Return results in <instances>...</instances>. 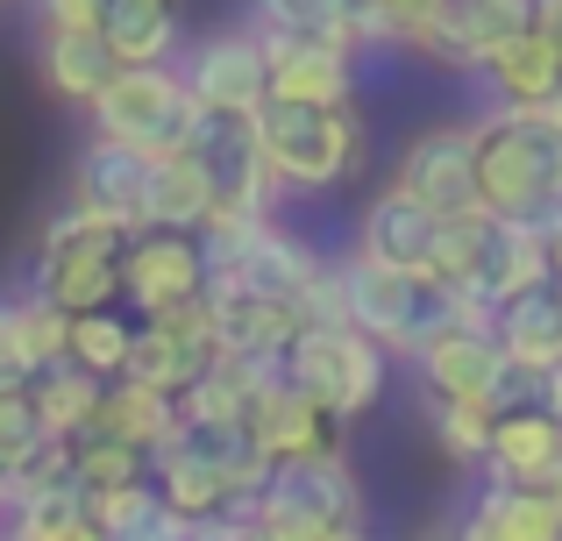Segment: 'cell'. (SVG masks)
Masks as SVG:
<instances>
[{"mask_svg":"<svg viewBox=\"0 0 562 541\" xmlns=\"http://www.w3.org/2000/svg\"><path fill=\"white\" fill-rule=\"evenodd\" d=\"M128 342H136V320H122L114 306L71 314V363H79L86 377H100V385H114V377L128 371Z\"/></svg>","mask_w":562,"mask_h":541,"instance_id":"cell-33","label":"cell"},{"mask_svg":"<svg viewBox=\"0 0 562 541\" xmlns=\"http://www.w3.org/2000/svg\"><path fill=\"white\" fill-rule=\"evenodd\" d=\"M257 36H292V43H335L363 57V0H249Z\"/></svg>","mask_w":562,"mask_h":541,"instance_id":"cell-27","label":"cell"},{"mask_svg":"<svg viewBox=\"0 0 562 541\" xmlns=\"http://www.w3.org/2000/svg\"><path fill=\"white\" fill-rule=\"evenodd\" d=\"M541 492H549V506H555V514H562V463H555L549 477H541Z\"/></svg>","mask_w":562,"mask_h":541,"instance_id":"cell-44","label":"cell"},{"mask_svg":"<svg viewBox=\"0 0 562 541\" xmlns=\"http://www.w3.org/2000/svg\"><path fill=\"white\" fill-rule=\"evenodd\" d=\"M321 541H371V528H363V520H349V528H328Z\"/></svg>","mask_w":562,"mask_h":541,"instance_id":"cell-43","label":"cell"},{"mask_svg":"<svg viewBox=\"0 0 562 541\" xmlns=\"http://www.w3.org/2000/svg\"><path fill=\"white\" fill-rule=\"evenodd\" d=\"M122 250H128L122 228L65 207L36 243V292L65 314H100L122 300Z\"/></svg>","mask_w":562,"mask_h":541,"instance_id":"cell-6","label":"cell"},{"mask_svg":"<svg viewBox=\"0 0 562 541\" xmlns=\"http://www.w3.org/2000/svg\"><path fill=\"white\" fill-rule=\"evenodd\" d=\"M186 541H263V528H257V506H228V514L192 520V534H186Z\"/></svg>","mask_w":562,"mask_h":541,"instance_id":"cell-38","label":"cell"},{"mask_svg":"<svg viewBox=\"0 0 562 541\" xmlns=\"http://www.w3.org/2000/svg\"><path fill=\"white\" fill-rule=\"evenodd\" d=\"M384 371H392V357H384L371 335H357L349 320L342 328H306L300 342L285 349V385L306 392L335 428H342V420H363L384 399Z\"/></svg>","mask_w":562,"mask_h":541,"instance_id":"cell-7","label":"cell"},{"mask_svg":"<svg viewBox=\"0 0 562 541\" xmlns=\"http://www.w3.org/2000/svg\"><path fill=\"white\" fill-rule=\"evenodd\" d=\"M470 136H477V207L498 214V222L555 236L562 228V136L520 108L470 114Z\"/></svg>","mask_w":562,"mask_h":541,"instance_id":"cell-2","label":"cell"},{"mask_svg":"<svg viewBox=\"0 0 562 541\" xmlns=\"http://www.w3.org/2000/svg\"><path fill=\"white\" fill-rule=\"evenodd\" d=\"M420 420H427V435H435V449H441L449 463H484V457H492L498 414H484V406H463V399H441V392H420Z\"/></svg>","mask_w":562,"mask_h":541,"instance_id":"cell-32","label":"cell"},{"mask_svg":"<svg viewBox=\"0 0 562 541\" xmlns=\"http://www.w3.org/2000/svg\"><path fill=\"white\" fill-rule=\"evenodd\" d=\"M549 278H555V285H562V228H555V236H549Z\"/></svg>","mask_w":562,"mask_h":541,"instance_id":"cell-45","label":"cell"},{"mask_svg":"<svg viewBox=\"0 0 562 541\" xmlns=\"http://www.w3.org/2000/svg\"><path fill=\"white\" fill-rule=\"evenodd\" d=\"M456 541H506V534H498V528H492V520H484V514H470L463 528H456Z\"/></svg>","mask_w":562,"mask_h":541,"instance_id":"cell-42","label":"cell"},{"mask_svg":"<svg viewBox=\"0 0 562 541\" xmlns=\"http://www.w3.org/2000/svg\"><path fill=\"white\" fill-rule=\"evenodd\" d=\"M43 79H50L57 100L71 108H93L114 79H122V57L108 50L93 22H65V29H43Z\"/></svg>","mask_w":562,"mask_h":541,"instance_id":"cell-22","label":"cell"},{"mask_svg":"<svg viewBox=\"0 0 562 541\" xmlns=\"http://www.w3.org/2000/svg\"><path fill=\"white\" fill-rule=\"evenodd\" d=\"M186 157L214 179L221 207L278 214V200H285V185L263 165V143H257V122H249V114H206L200 108V122H192V136H186Z\"/></svg>","mask_w":562,"mask_h":541,"instance_id":"cell-10","label":"cell"},{"mask_svg":"<svg viewBox=\"0 0 562 541\" xmlns=\"http://www.w3.org/2000/svg\"><path fill=\"white\" fill-rule=\"evenodd\" d=\"M441 292L456 300V320H477V328H498V306L535 292L549 278V236L520 222H498V214L470 207L441 228V257H435Z\"/></svg>","mask_w":562,"mask_h":541,"instance_id":"cell-1","label":"cell"},{"mask_svg":"<svg viewBox=\"0 0 562 541\" xmlns=\"http://www.w3.org/2000/svg\"><path fill=\"white\" fill-rule=\"evenodd\" d=\"M392 185L413 193L420 207H435L441 222L477 207V136L470 122H427L406 136V150L392 157Z\"/></svg>","mask_w":562,"mask_h":541,"instance_id":"cell-11","label":"cell"},{"mask_svg":"<svg viewBox=\"0 0 562 541\" xmlns=\"http://www.w3.org/2000/svg\"><path fill=\"white\" fill-rule=\"evenodd\" d=\"M513 29L520 22H513L498 0H435L427 14L406 22L398 50H420L427 65H441V71H484L492 50L513 36Z\"/></svg>","mask_w":562,"mask_h":541,"instance_id":"cell-15","label":"cell"},{"mask_svg":"<svg viewBox=\"0 0 562 541\" xmlns=\"http://www.w3.org/2000/svg\"><path fill=\"white\" fill-rule=\"evenodd\" d=\"M263 165L285 193H335L371 165V128L357 108H300V100H263L257 114Z\"/></svg>","mask_w":562,"mask_h":541,"instance_id":"cell-3","label":"cell"},{"mask_svg":"<svg viewBox=\"0 0 562 541\" xmlns=\"http://www.w3.org/2000/svg\"><path fill=\"white\" fill-rule=\"evenodd\" d=\"M93 442H122V449H143V457H157V449L179 435V399L171 392H150L136 385V377H114L108 392H100V414H93ZM79 435V442H86Z\"/></svg>","mask_w":562,"mask_h":541,"instance_id":"cell-24","label":"cell"},{"mask_svg":"<svg viewBox=\"0 0 562 541\" xmlns=\"http://www.w3.org/2000/svg\"><path fill=\"white\" fill-rule=\"evenodd\" d=\"M29 385V363H22V314L14 300H0V392Z\"/></svg>","mask_w":562,"mask_h":541,"instance_id":"cell-39","label":"cell"},{"mask_svg":"<svg viewBox=\"0 0 562 541\" xmlns=\"http://www.w3.org/2000/svg\"><path fill=\"white\" fill-rule=\"evenodd\" d=\"M50 442L43 435V420H36V399H29V385H14V392H0V471H8V485H14V471H22L36 449Z\"/></svg>","mask_w":562,"mask_h":541,"instance_id":"cell-36","label":"cell"},{"mask_svg":"<svg viewBox=\"0 0 562 541\" xmlns=\"http://www.w3.org/2000/svg\"><path fill=\"white\" fill-rule=\"evenodd\" d=\"M498 349H506V363L527 377V385H541V377L562 363V285L555 278H541L535 292H520V300L498 306Z\"/></svg>","mask_w":562,"mask_h":541,"instance_id":"cell-21","label":"cell"},{"mask_svg":"<svg viewBox=\"0 0 562 541\" xmlns=\"http://www.w3.org/2000/svg\"><path fill=\"white\" fill-rule=\"evenodd\" d=\"M555 14H562V0H549V14H541V22H555Z\"/></svg>","mask_w":562,"mask_h":541,"instance_id":"cell-46","label":"cell"},{"mask_svg":"<svg viewBox=\"0 0 562 541\" xmlns=\"http://www.w3.org/2000/svg\"><path fill=\"white\" fill-rule=\"evenodd\" d=\"M14 314H22V363H29V377L50 371V363H71V314L65 306H50L43 292H29V300H14Z\"/></svg>","mask_w":562,"mask_h":541,"instance_id":"cell-35","label":"cell"},{"mask_svg":"<svg viewBox=\"0 0 562 541\" xmlns=\"http://www.w3.org/2000/svg\"><path fill=\"white\" fill-rule=\"evenodd\" d=\"M435 0H363V50H384V43L406 36L413 14H427Z\"/></svg>","mask_w":562,"mask_h":541,"instance_id":"cell-37","label":"cell"},{"mask_svg":"<svg viewBox=\"0 0 562 541\" xmlns=\"http://www.w3.org/2000/svg\"><path fill=\"white\" fill-rule=\"evenodd\" d=\"M192 122H200V108H192L179 65H122V79L93 100V136L128 143V150H143V157L186 150Z\"/></svg>","mask_w":562,"mask_h":541,"instance_id":"cell-8","label":"cell"},{"mask_svg":"<svg viewBox=\"0 0 562 541\" xmlns=\"http://www.w3.org/2000/svg\"><path fill=\"white\" fill-rule=\"evenodd\" d=\"M249 435H257V449H263L271 463L314 457V449H335V420L321 414L306 392H292L285 377H278V385L257 399V414H249Z\"/></svg>","mask_w":562,"mask_h":541,"instance_id":"cell-28","label":"cell"},{"mask_svg":"<svg viewBox=\"0 0 562 541\" xmlns=\"http://www.w3.org/2000/svg\"><path fill=\"white\" fill-rule=\"evenodd\" d=\"M335 278H342V320L357 335H371L384 357H420L441 328L456 320V300L435 285V278L413 271H384L371 257H335Z\"/></svg>","mask_w":562,"mask_h":541,"instance_id":"cell-4","label":"cell"},{"mask_svg":"<svg viewBox=\"0 0 562 541\" xmlns=\"http://www.w3.org/2000/svg\"><path fill=\"white\" fill-rule=\"evenodd\" d=\"M93 29L122 65H171L179 50V0H93Z\"/></svg>","mask_w":562,"mask_h":541,"instance_id":"cell-26","label":"cell"},{"mask_svg":"<svg viewBox=\"0 0 562 541\" xmlns=\"http://www.w3.org/2000/svg\"><path fill=\"white\" fill-rule=\"evenodd\" d=\"M441 228H449V222H441L435 207H420L413 193H398V185L384 179V193L357 214V243H349V250L371 257V264H384V271L427 278L435 257H441Z\"/></svg>","mask_w":562,"mask_h":541,"instance_id":"cell-16","label":"cell"},{"mask_svg":"<svg viewBox=\"0 0 562 541\" xmlns=\"http://www.w3.org/2000/svg\"><path fill=\"white\" fill-rule=\"evenodd\" d=\"M263 57H271V100H300V108H357V50L263 36Z\"/></svg>","mask_w":562,"mask_h":541,"instance_id":"cell-19","label":"cell"},{"mask_svg":"<svg viewBox=\"0 0 562 541\" xmlns=\"http://www.w3.org/2000/svg\"><path fill=\"white\" fill-rule=\"evenodd\" d=\"M555 36H562V14H555Z\"/></svg>","mask_w":562,"mask_h":541,"instance_id":"cell-50","label":"cell"},{"mask_svg":"<svg viewBox=\"0 0 562 541\" xmlns=\"http://www.w3.org/2000/svg\"><path fill=\"white\" fill-rule=\"evenodd\" d=\"M427 541H456V534H427Z\"/></svg>","mask_w":562,"mask_h":541,"instance_id":"cell-48","label":"cell"},{"mask_svg":"<svg viewBox=\"0 0 562 541\" xmlns=\"http://www.w3.org/2000/svg\"><path fill=\"white\" fill-rule=\"evenodd\" d=\"M43 29H65V22H93V0H36Z\"/></svg>","mask_w":562,"mask_h":541,"instance_id":"cell-40","label":"cell"},{"mask_svg":"<svg viewBox=\"0 0 562 541\" xmlns=\"http://www.w3.org/2000/svg\"><path fill=\"white\" fill-rule=\"evenodd\" d=\"M192 108L206 114H257L271 100V57H263V36L257 29H214L186 50L179 65Z\"/></svg>","mask_w":562,"mask_h":541,"instance_id":"cell-12","label":"cell"},{"mask_svg":"<svg viewBox=\"0 0 562 541\" xmlns=\"http://www.w3.org/2000/svg\"><path fill=\"white\" fill-rule=\"evenodd\" d=\"M0 506H8V471H0Z\"/></svg>","mask_w":562,"mask_h":541,"instance_id":"cell-47","label":"cell"},{"mask_svg":"<svg viewBox=\"0 0 562 541\" xmlns=\"http://www.w3.org/2000/svg\"><path fill=\"white\" fill-rule=\"evenodd\" d=\"M143 185H150V157L93 136L79 150V165H71V207L122 228V236H143Z\"/></svg>","mask_w":562,"mask_h":541,"instance_id":"cell-18","label":"cell"},{"mask_svg":"<svg viewBox=\"0 0 562 541\" xmlns=\"http://www.w3.org/2000/svg\"><path fill=\"white\" fill-rule=\"evenodd\" d=\"M535 406H541V414H555V428H562V363L535 385Z\"/></svg>","mask_w":562,"mask_h":541,"instance_id":"cell-41","label":"cell"},{"mask_svg":"<svg viewBox=\"0 0 562 541\" xmlns=\"http://www.w3.org/2000/svg\"><path fill=\"white\" fill-rule=\"evenodd\" d=\"M562 463V428L555 414H541L535 399L498 414L492 428V457H484V485H541Z\"/></svg>","mask_w":562,"mask_h":541,"instance_id":"cell-23","label":"cell"},{"mask_svg":"<svg viewBox=\"0 0 562 541\" xmlns=\"http://www.w3.org/2000/svg\"><path fill=\"white\" fill-rule=\"evenodd\" d=\"M349 520H363V477L342 449L271 463V477L257 492L263 541H321L328 528H349Z\"/></svg>","mask_w":562,"mask_h":541,"instance_id":"cell-5","label":"cell"},{"mask_svg":"<svg viewBox=\"0 0 562 541\" xmlns=\"http://www.w3.org/2000/svg\"><path fill=\"white\" fill-rule=\"evenodd\" d=\"M477 79L492 86V108H541L549 93H562V36H555V22H520L492 50V65H484Z\"/></svg>","mask_w":562,"mask_h":541,"instance_id":"cell-20","label":"cell"},{"mask_svg":"<svg viewBox=\"0 0 562 541\" xmlns=\"http://www.w3.org/2000/svg\"><path fill=\"white\" fill-rule=\"evenodd\" d=\"M470 514H484L506 541H562V514L541 485H484Z\"/></svg>","mask_w":562,"mask_h":541,"instance_id":"cell-31","label":"cell"},{"mask_svg":"<svg viewBox=\"0 0 562 541\" xmlns=\"http://www.w3.org/2000/svg\"><path fill=\"white\" fill-rule=\"evenodd\" d=\"M100 377H86L79 363H50V371H36L29 377V399H36V420H43V435L50 442H79L86 428H93V414H100Z\"/></svg>","mask_w":562,"mask_h":541,"instance_id":"cell-29","label":"cell"},{"mask_svg":"<svg viewBox=\"0 0 562 541\" xmlns=\"http://www.w3.org/2000/svg\"><path fill=\"white\" fill-rule=\"evenodd\" d=\"M93 520L108 541H186L192 520L179 514V506H165V492L143 477V485H122L108 492V499H93Z\"/></svg>","mask_w":562,"mask_h":541,"instance_id":"cell-30","label":"cell"},{"mask_svg":"<svg viewBox=\"0 0 562 541\" xmlns=\"http://www.w3.org/2000/svg\"><path fill=\"white\" fill-rule=\"evenodd\" d=\"M206 250L200 236H171V228H143L128 236L122 250V300L136 306L143 320L157 314H179V306H200L206 300Z\"/></svg>","mask_w":562,"mask_h":541,"instance_id":"cell-13","label":"cell"},{"mask_svg":"<svg viewBox=\"0 0 562 541\" xmlns=\"http://www.w3.org/2000/svg\"><path fill=\"white\" fill-rule=\"evenodd\" d=\"M214 179L192 165L186 150L150 157V185H143V228H171V236H200L214 222Z\"/></svg>","mask_w":562,"mask_h":541,"instance_id":"cell-25","label":"cell"},{"mask_svg":"<svg viewBox=\"0 0 562 541\" xmlns=\"http://www.w3.org/2000/svg\"><path fill=\"white\" fill-rule=\"evenodd\" d=\"M150 477V457L143 449H122V442H71V485L86 492V506L93 499H108V492H122V485H143Z\"/></svg>","mask_w":562,"mask_h":541,"instance_id":"cell-34","label":"cell"},{"mask_svg":"<svg viewBox=\"0 0 562 541\" xmlns=\"http://www.w3.org/2000/svg\"><path fill=\"white\" fill-rule=\"evenodd\" d=\"M206 320H214V349L221 357H285L306 335V314L271 292L228 285V278H206Z\"/></svg>","mask_w":562,"mask_h":541,"instance_id":"cell-17","label":"cell"},{"mask_svg":"<svg viewBox=\"0 0 562 541\" xmlns=\"http://www.w3.org/2000/svg\"><path fill=\"white\" fill-rule=\"evenodd\" d=\"M0 541H22V534H14V528H8V534H0Z\"/></svg>","mask_w":562,"mask_h":541,"instance_id":"cell-49","label":"cell"},{"mask_svg":"<svg viewBox=\"0 0 562 541\" xmlns=\"http://www.w3.org/2000/svg\"><path fill=\"white\" fill-rule=\"evenodd\" d=\"M214 320H206V300L200 306H179V314H157V320H136V342H128V371L136 385L150 392H192L206 377V363H214Z\"/></svg>","mask_w":562,"mask_h":541,"instance_id":"cell-14","label":"cell"},{"mask_svg":"<svg viewBox=\"0 0 562 541\" xmlns=\"http://www.w3.org/2000/svg\"><path fill=\"white\" fill-rule=\"evenodd\" d=\"M413 363H420V392L484 406V414H513V406L535 399V385H527L506 363V349H498V328H477V320H449Z\"/></svg>","mask_w":562,"mask_h":541,"instance_id":"cell-9","label":"cell"}]
</instances>
